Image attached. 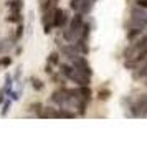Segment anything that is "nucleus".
<instances>
[{
  "instance_id": "nucleus-20",
  "label": "nucleus",
  "mask_w": 147,
  "mask_h": 142,
  "mask_svg": "<svg viewBox=\"0 0 147 142\" xmlns=\"http://www.w3.org/2000/svg\"><path fill=\"white\" fill-rule=\"evenodd\" d=\"M8 98H10L12 101H18V99H20V91H13V89H12V91L8 93Z\"/></svg>"
},
{
  "instance_id": "nucleus-14",
  "label": "nucleus",
  "mask_w": 147,
  "mask_h": 142,
  "mask_svg": "<svg viewBox=\"0 0 147 142\" xmlns=\"http://www.w3.org/2000/svg\"><path fill=\"white\" fill-rule=\"evenodd\" d=\"M7 5L12 12H20L22 10V0H10Z\"/></svg>"
},
{
  "instance_id": "nucleus-1",
  "label": "nucleus",
  "mask_w": 147,
  "mask_h": 142,
  "mask_svg": "<svg viewBox=\"0 0 147 142\" xmlns=\"http://www.w3.org/2000/svg\"><path fill=\"white\" fill-rule=\"evenodd\" d=\"M124 68L126 69H132V68L140 66L142 63L147 61V35L140 36L137 41H134L132 45L124 50Z\"/></svg>"
},
{
  "instance_id": "nucleus-5",
  "label": "nucleus",
  "mask_w": 147,
  "mask_h": 142,
  "mask_svg": "<svg viewBox=\"0 0 147 142\" xmlns=\"http://www.w3.org/2000/svg\"><path fill=\"white\" fill-rule=\"evenodd\" d=\"M69 18H68V13L63 10V8H53V27L55 28H65Z\"/></svg>"
},
{
  "instance_id": "nucleus-21",
  "label": "nucleus",
  "mask_w": 147,
  "mask_h": 142,
  "mask_svg": "<svg viewBox=\"0 0 147 142\" xmlns=\"http://www.w3.org/2000/svg\"><path fill=\"white\" fill-rule=\"evenodd\" d=\"M22 35H23V23H18V28H17V33H15V40H20Z\"/></svg>"
},
{
  "instance_id": "nucleus-25",
  "label": "nucleus",
  "mask_w": 147,
  "mask_h": 142,
  "mask_svg": "<svg viewBox=\"0 0 147 142\" xmlns=\"http://www.w3.org/2000/svg\"><path fill=\"white\" fill-rule=\"evenodd\" d=\"M137 5H139V7L147 8V0H137Z\"/></svg>"
},
{
  "instance_id": "nucleus-10",
  "label": "nucleus",
  "mask_w": 147,
  "mask_h": 142,
  "mask_svg": "<svg viewBox=\"0 0 147 142\" xmlns=\"http://www.w3.org/2000/svg\"><path fill=\"white\" fill-rule=\"evenodd\" d=\"M13 46V40L12 38H3L0 41V53H7L8 50H12Z\"/></svg>"
},
{
  "instance_id": "nucleus-22",
  "label": "nucleus",
  "mask_w": 147,
  "mask_h": 142,
  "mask_svg": "<svg viewBox=\"0 0 147 142\" xmlns=\"http://www.w3.org/2000/svg\"><path fill=\"white\" fill-rule=\"evenodd\" d=\"M109 96H111V91H99V99L101 101H106V99H109Z\"/></svg>"
},
{
  "instance_id": "nucleus-9",
  "label": "nucleus",
  "mask_w": 147,
  "mask_h": 142,
  "mask_svg": "<svg viewBox=\"0 0 147 142\" xmlns=\"http://www.w3.org/2000/svg\"><path fill=\"white\" fill-rule=\"evenodd\" d=\"M78 94H80V98L83 99V101H91V96H93V93H91V89H89V86H80L78 88Z\"/></svg>"
},
{
  "instance_id": "nucleus-16",
  "label": "nucleus",
  "mask_w": 147,
  "mask_h": 142,
  "mask_svg": "<svg viewBox=\"0 0 147 142\" xmlns=\"http://www.w3.org/2000/svg\"><path fill=\"white\" fill-rule=\"evenodd\" d=\"M32 86H33L36 91H41V89L45 88V84H43V83H41L38 78H32Z\"/></svg>"
},
{
  "instance_id": "nucleus-13",
  "label": "nucleus",
  "mask_w": 147,
  "mask_h": 142,
  "mask_svg": "<svg viewBox=\"0 0 147 142\" xmlns=\"http://www.w3.org/2000/svg\"><path fill=\"white\" fill-rule=\"evenodd\" d=\"M22 15H20V12H12V13L7 17V22L8 23H22Z\"/></svg>"
},
{
  "instance_id": "nucleus-26",
  "label": "nucleus",
  "mask_w": 147,
  "mask_h": 142,
  "mask_svg": "<svg viewBox=\"0 0 147 142\" xmlns=\"http://www.w3.org/2000/svg\"><path fill=\"white\" fill-rule=\"evenodd\" d=\"M93 2H96V0H93Z\"/></svg>"
},
{
  "instance_id": "nucleus-12",
  "label": "nucleus",
  "mask_w": 147,
  "mask_h": 142,
  "mask_svg": "<svg viewBox=\"0 0 147 142\" xmlns=\"http://www.w3.org/2000/svg\"><path fill=\"white\" fill-rule=\"evenodd\" d=\"M55 117H66V119H73V117H76V114L71 112V111H68V109L65 108V109H58V111H56V114H55Z\"/></svg>"
},
{
  "instance_id": "nucleus-18",
  "label": "nucleus",
  "mask_w": 147,
  "mask_h": 142,
  "mask_svg": "<svg viewBox=\"0 0 147 142\" xmlns=\"http://www.w3.org/2000/svg\"><path fill=\"white\" fill-rule=\"evenodd\" d=\"M10 104H12V99H8V101L3 102V106H2V112H0V116L2 117H5V116L8 114V109H10Z\"/></svg>"
},
{
  "instance_id": "nucleus-7",
  "label": "nucleus",
  "mask_w": 147,
  "mask_h": 142,
  "mask_svg": "<svg viewBox=\"0 0 147 142\" xmlns=\"http://www.w3.org/2000/svg\"><path fill=\"white\" fill-rule=\"evenodd\" d=\"M73 66L76 68V69H80V71H83L84 75L88 76H93V69H91V66H89V63H88V60L84 58V56H78L76 60H73Z\"/></svg>"
},
{
  "instance_id": "nucleus-3",
  "label": "nucleus",
  "mask_w": 147,
  "mask_h": 142,
  "mask_svg": "<svg viewBox=\"0 0 147 142\" xmlns=\"http://www.w3.org/2000/svg\"><path fill=\"white\" fill-rule=\"evenodd\" d=\"M131 25L132 27L144 28L147 25V8L144 7H134L131 10Z\"/></svg>"
},
{
  "instance_id": "nucleus-23",
  "label": "nucleus",
  "mask_w": 147,
  "mask_h": 142,
  "mask_svg": "<svg viewBox=\"0 0 147 142\" xmlns=\"http://www.w3.org/2000/svg\"><path fill=\"white\" fill-rule=\"evenodd\" d=\"M10 63H12V60H10V58H3V60H0V65H3V66H7V65H10Z\"/></svg>"
},
{
  "instance_id": "nucleus-11",
  "label": "nucleus",
  "mask_w": 147,
  "mask_h": 142,
  "mask_svg": "<svg viewBox=\"0 0 147 142\" xmlns=\"http://www.w3.org/2000/svg\"><path fill=\"white\" fill-rule=\"evenodd\" d=\"M73 71H74V66H71V65H60L61 76H65V78H68V79H69V76H71Z\"/></svg>"
},
{
  "instance_id": "nucleus-19",
  "label": "nucleus",
  "mask_w": 147,
  "mask_h": 142,
  "mask_svg": "<svg viewBox=\"0 0 147 142\" xmlns=\"http://www.w3.org/2000/svg\"><path fill=\"white\" fill-rule=\"evenodd\" d=\"M137 78H147V61L144 63V65H140V69H139V73H137Z\"/></svg>"
},
{
  "instance_id": "nucleus-17",
  "label": "nucleus",
  "mask_w": 147,
  "mask_h": 142,
  "mask_svg": "<svg viewBox=\"0 0 147 142\" xmlns=\"http://www.w3.org/2000/svg\"><path fill=\"white\" fill-rule=\"evenodd\" d=\"M58 61H60V56H58L56 51L50 53V56H48V63H50V65H58Z\"/></svg>"
},
{
  "instance_id": "nucleus-6",
  "label": "nucleus",
  "mask_w": 147,
  "mask_h": 142,
  "mask_svg": "<svg viewBox=\"0 0 147 142\" xmlns=\"http://www.w3.org/2000/svg\"><path fill=\"white\" fill-rule=\"evenodd\" d=\"M69 79L73 83H76L78 86H89V81H91V76L84 75L83 71H80V69H76L74 68V71L71 73V76H69Z\"/></svg>"
},
{
  "instance_id": "nucleus-8",
  "label": "nucleus",
  "mask_w": 147,
  "mask_h": 142,
  "mask_svg": "<svg viewBox=\"0 0 147 142\" xmlns=\"http://www.w3.org/2000/svg\"><path fill=\"white\" fill-rule=\"evenodd\" d=\"M60 51H61V55H65L68 60H76L78 56H80V50L74 46L73 43H68V45H61V48H60Z\"/></svg>"
},
{
  "instance_id": "nucleus-2",
  "label": "nucleus",
  "mask_w": 147,
  "mask_h": 142,
  "mask_svg": "<svg viewBox=\"0 0 147 142\" xmlns=\"http://www.w3.org/2000/svg\"><path fill=\"white\" fill-rule=\"evenodd\" d=\"M131 116L132 117H146L147 116V94H140L131 104Z\"/></svg>"
},
{
  "instance_id": "nucleus-15",
  "label": "nucleus",
  "mask_w": 147,
  "mask_h": 142,
  "mask_svg": "<svg viewBox=\"0 0 147 142\" xmlns=\"http://www.w3.org/2000/svg\"><path fill=\"white\" fill-rule=\"evenodd\" d=\"M142 33V28H139V27H132V30H129L127 32V40H131L132 41L136 36H139V35Z\"/></svg>"
},
{
  "instance_id": "nucleus-24",
  "label": "nucleus",
  "mask_w": 147,
  "mask_h": 142,
  "mask_svg": "<svg viewBox=\"0 0 147 142\" xmlns=\"http://www.w3.org/2000/svg\"><path fill=\"white\" fill-rule=\"evenodd\" d=\"M3 99H5V88L0 89V104L3 102Z\"/></svg>"
},
{
  "instance_id": "nucleus-4",
  "label": "nucleus",
  "mask_w": 147,
  "mask_h": 142,
  "mask_svg": "<svg viewBox=\"0 0 147 142\" xmlns=\"http://www.w3.org/2000/svg\"><path fill=\"white\" fill-rule=\"evenodd\" d=\"M71 10H74L76 13H83L88 15L93 10V0H71L69 2Z\"/></svg>"
}]
</instances>
